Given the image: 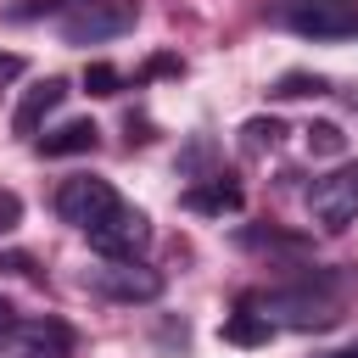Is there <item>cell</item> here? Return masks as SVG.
<instances>
[{"label":"cell","mask_w":358,"mask_h":358,"mask_svg":"<svg viewBox=\"0 0 358 358\" xmlns=\"http://www.w3.org/2000/svg\"><path fill=\"white\" fill-rule=\"evenodd\" d=\"M185 207H190V213H213V218H224V213H235V207H241V185H235L229 173L196 179V185L185 190Z\"/></svg>","instance_id":"cell-10"},{"label":"cell","mask_w":358,"mask_h":358,"mask_svg":"<svg viewBox=\"0 0 358 358\" xmlns=\"http://www.w3.org/2000/svg\"><path fill=\"white\" fill-rule=\"evenodd\" d=\"M308 213L319 229H347L358 218V162H341L336 173H324L308 190Z\"/></svg>","instance_id":"cell-4"},{"label":"cell","mask_w":358,"mask_h":358,"mask_svg":"<svg viewBox=\"0 0 358 358\" xmlns=\"http://www.w3.org/2000/svg\"><path fill=\"white\" fill-rule=\"evenodd\" d=\"M0 268H11V274H34V257H22V252H0Z\"/></svg>","instance_id":"cell-21"},{"label":"cell","mask_w":358,"mask_h":358,"mask_svg":"<svg viewBox=\"0 0 358 358\" xmlns=\"http://www.w3.org/2000/svg\"><path fill=\"white\" fill-rule=\"evenodd\" d=\"M117 201H123V196H117L106 179H95V173H78V179H67V185L56 190V213H62V224H73V229L101 224Z\"/></svg>","instance_id":"cell-7"},{"label":"cell","mask_w":358,"mask_h":358,"mask_svg":"<svg viewBox=\"0 0 358 358\" xmlns=\"http://www.w3.org/2000/svg\"><path fill=\"white\" fill-rule=\"evenodd\" d=\"M22 224V201H17V190H0V235H11Z\"/></svg>","instance_id":"cell-19"},{"label":"cell","mask_w":358,"mask_h":358,"mask_svg":"<svg viewBox=\"0 0 358 358\" xmlns=\"http://www.w3.org/2000/svg\"><path fill=\"white\" fill-rule=\"evenodd\" d=\"M308 151H319V157H341V151H347V134H341L336 123H313V129H308Z\"/></svg>","instance_id":"cell-18"},{"label":"cell","mask_w":358,"mask_h":358,"mask_svg":"<svg viewBox=\"0 0 358 358\" xmlns=\"http://www.w3.org/2000/svg\"><path fill=\"white\" fill-rule=\"evenodd\" d=\"M134 17H140V0H78L62 17V39L67 45H101V39L129 34Z\"/></svg>","instance_id":"cell-2"},{"label":"cell","mask_w":358,"mask_h":358,"mask_svg":"<svg viewBox=\"0 0 358 358\" xmlns=\"http://www.w3.org/2000/svg\"><path fill=\"white\" fill-rule=\"evenodd\" d=\"M330 84L319 78V73H285V78H274V90L268 95H280V101H296V95H324Z\"/></svg>","instance_id":"cell-14"},{"label":"cell","mask_w":358,"mask_h":358,"mask_svg":"<svg viewBox=\"0 0 358 358\" xmlns=\"http://www.w3.org/2000/svg\"><path fill=\"white\" fill-rule=\"evenodd\" d=\"M95 145H101V129H95L90 117H73V123L39 134V151H45V157H84V151H95Z\"/></svg>","instance_id":"cell-11"},{"label":"cell","mask_w":358,"mask_h":358,"mask_svg":"<svg viewBox=\"0 0 358 358\" xmlns=\"http://www.w3.org/2000/svg\"><path fill=\"white\" fill-rule=\"evenodd\" d=\"M280 134H285V123H280V117H246V123H241V145H246L252 157H257V151H274V145H280Z\"/></svg>","instance_id":"cell-13"},{"label":"cell","mask_w":358,"mask_h":358,"mask_svg":"<svg viewBox=\"0 0 358 358\" xmlns=\"http://www.w3.org/2000/svg\"><path fill=\"white\" fill-rule=\"evenodd\" d=\"M84 235H90V246H95L101 257H140V252L151 246V218H145L140 207L117 201V207H112L101 224H90Z\"/></svg>","instance_id":"cell-3"},{"label":"cell","mask_w":358,"mask_h":358,"mask_svg":"<svg viewBox=\"0 0 358 358\" xmlns=\"http://www.w3.org/2000/svg\"><path fill=\"white\" fill-rule=\"evenodd\" d=\"M319 358H358V341L352 347H336V352H319Z\"/></svg>","instance_id":"cell-23"},{"label":"cell","mask_w":358,"mask_h":358,"mask_svg":"<svg viewBox=\"0 0 358 358\" xmlns=\"http://www.w3.org/2000/svg\"><path fill=\"white\" fill-rule=\"evenodd\" d=\"M17 73H22V56H17V50H0V90H6Z\"/></svg>","instance_id":"cell-20"},{"label":"cell","mask_w":358,"mask_h":358,"mask_svg":"<svg viewBox=\"0 0 358 358\" xmlns=\"http://www.w3.org/2000/svg\"><path fill=\"white\" fill-rule=\"evenodd\" d=\"M241 246H252V252H302L296 235H274V229H241Z\"/></svg>","instance_id":"cell-15"},{"label":"cell","mask_w":358,"mask_h":358,"mask_svg":"<svg viewBox=\"0 0 358 358\" xmlns=\"http://www.w3.org/2000/svg\"><path fill=\"white\" fill-rule=\"evenodd\" d=\"M62 101H67V78H39L34 90H22V101H17V112H11V129H17V134H39V123H45Z\"/></svg>","instance_id":"cell-9"},{"label":"cell","mask_w":358,"mask_h":358,"mask_svg":"<svg viewBox=\"0 0 358 358\" xmlns=\"http://www.w3.org/2000/svg\"><path fill=\"white\" fill-rule=\"evenodd\" d=\"M84 90H90V95H117V90H123V73L106 67V62H90V67H84Z\"/></svg>","instance_id":"cell-17"},{"label":"cell","mask_w":358,"mask_h":358,"mask_svg":"<svg viewBox=\"0 0 358 358\" xmlns=\"http://www.w3.org/2000/svg\"><path fill=\"white\" fill-rule=\"evenodd\" d=\"M17 324V308H11V296H0V336Z\"/></svg>","instance_id":"cell-22"},{"label":"cell","mask_w":358,"mask_h":358,"mask_svg":"<svg viewBox=\"0 0 358 358\" xmlns=\"http://www.w3.org/2000/svg\"><path fill=\"white\" fill-rule=\"evenodd\" d=\"M73 330L62 319H17L6 330V358H67Z\"/></svg>","instance_id":"cell-8"},{"label":"cell","mask_w":358,"mask_h":358,"mask_svg":"<svg viewBox=\"0 0 358 358\" xmlns=\"http://www.w3.org/2000/svg\"><path fill=\"white\" fill-rule=\"evenodd\" d=\"M252 308L268 313L274 330H280V324H285V330H330V324L341 319V296L330 291V274H308L302 285H280V291L257 296Z\"/></svg>","instance_id":"cell-1"},{"label":"cell","mask_w":358,"mask_h":358,"mask_svg":"<svg viewBox=\"0 0 358 358\" xmlns=\"http://www.w3.org/2000/svg\"><path fill=\"white\" fill-rule=\"evenodd\" d=\"M78 0H17V6H6V17L11 22H34V17H56V11H73Z\"/></svg>","instance_id":"cell-16"},{"label":"cell","mask_w":358,"mask_h":358,"mask_svg":"<svg viewBox=\"0 0 358 358\" xmlns=\"http://www.w3.org/2000/svg\"><path fill=\"white\" fill-rule=\"evenodd\" d=\"M285 22L302 39H347L358 34V0H291Z\"/></svg>","instance_id":"cell-6"},{"label":"cell","mask_w":358,"mask_h":358,"mask_svg":"<svg viewBox=\"0 0 358 358\" xmlns=\"http://www.w3.org/2000/svg\"><path fill=\"white\" fill-rule=\"evenodd\" d=\"M90 285L112 302H157L162 296V274L140 257H106V268H95Z\"/></svg>","instance_id":"cell-5"},{"label":"cell","mask_w":358,"mask_h":358,"mask_svg":"<svg viewBox=\"0 0 358 358\" xmlns=\"http://www.w3.org/2000/svg\"><path fill=\"white\" fill-rule=\"evenodd\" d=\"M224 341H235V347H263L268 336H274V319L268 313H252V308H241V313H229L224 319V330H218Z\"/></svg>","instance_id":"cell-12"}]
</instances>
